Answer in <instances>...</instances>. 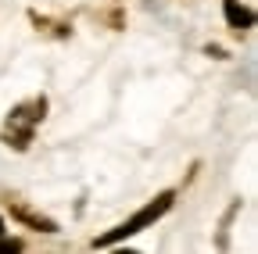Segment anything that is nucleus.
<instances>
[{
	"label": "nucleus",
	"mask_w": 258,
	"mask_h": 254,
	"mask_svg": "<svg viewBox=\"0 0 258 254\" xmlns=\"http://www.w3.org/2000/svg\"><path fill=\"white\" fill-rule=\"evenodd\" d=\"M47 118V97H32V101H22L8 111L4 118V129H0V140L15 150H29L32 136H36V125Z\"/></svg>",
	"instance_id": "1"
},
{
	"label": "nucleus",
	"mask_w": 258,
	"mask_h": 254,
	"mask_svg": "<svg viewBox=\"0 0 258 254\" xmlns=\"http://www.w3.org/2000/svg\"><path fill=\"white\" fill-rule=\"evenodd\" d=\"M172 201H176V194L172 190H165V194H158L151 204H144L133 218H125L122 226H115L111 233H104V236H97L93 240V247H111V243H118V240H125V236H137L140 229H147V226H154V222L165 215L169 208H172Z\"/></svg>",
	"instance_id": "2"
},
{
	"label": "nucleus",
	"mask_w": 258,
	"mask_h": 254,
	"mask_svg": "<svg viewBox=\"0 0 258 254\" xmlns=\"http://www.w3.org/2000/svg\"><path fill=\"white\" fill-rule=\"evenodd\" d=\"M11 215H15L18 222H25V226L40 229V233H57V222H54V218H47V215H36V211H29L22 201H11Z\"/></svg>",
	"instance_id": "3"
},
{
	"label": "nucleus",
	"mask_w": 258,
	"mask_h": 254,
	"mask_svg": "<svg viewBox=\"0 0 258 254\" xmlns=\"http://www.w3.org/2000/svg\"><path fill=\"white\" fill-rule=\"evenodd\" d=\"M222 11H226V22H230V29H237V33H244V29H251V25H254V11H251V8H244L240 0H226Z\"/></svg>",
	"instance_id": "4"
},
{
	"label": "nucleus",
	"mask_w": 258,
	"mask_h": 254,
	"mask_svg": "<svg viewBox=\"0 0 258 254\" xmlns=\"http://www.w3.org/2000/svg\"><path fill=\"white\" fill-rule=\"evenodd\" d=\"M0 250H4V254H8V250H22V243H18V240H0Z\"/></svg>",
	"instance_id": "5"
},
{
	"label": "nucleus",
	"mask_w": 258,
	"mask_h": 254,
	"mask_svg": "<svg viewBox=\"0 0 258 254\" xmlns=\"http://www.w3.org/2000/svg\"><path fill=\"white\" fill-rule=\"evenodd\" d=\"M0 236H4V218H0Z\"/></svg>",
	"instance_id": "6"
}]
</instances>
